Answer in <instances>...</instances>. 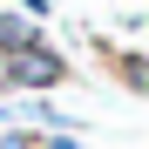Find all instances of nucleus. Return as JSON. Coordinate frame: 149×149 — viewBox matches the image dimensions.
<instances>
[{
  "label": "nucleus",
  "instance_id": "39448f33",
  "mask_svg": "<svg viewBox=\"0 0 149 149\" xmlns=\"http://www.w3.org/2000/svg\"><path fill=\"white\" fill-rule=\"evenodd\" d=\"M41 149H81V142H74V129H47V136H41Z\"/></svg>",
  "mask_w": 149,
  "mask_h": 149
},
{
  "label": "nucleus",
  "instance_id": "f257e3e1",
  "mask_svg": "<svg viewBox=\"0 0 149 149\" xmlns=\"http://www.w3.org/2000/svg\"><path fill=\"white\" fill-rule=\"evenodd\" d=\"M61 81H68V61H61V47H47L41 34L7 54V88L14 95H34V102H41V95H54Z\"/></svg>",
  "mask_w": 149,
  "mask_h": 149
},
{
  "label": "nucleus",
  "instance_id": "7ed1b4c3",
  "mask_svg": "<svg viewBox=\"0 0 149 149\" xmlns=\"http://www.w3.org/2000/svg\"><path fill=\"white\" fill-rule=\"evenodd\" d=\"M34 41V20H20L14 7H0V54H14V47Z\"/></svg>",
  "mask_w": 149,
  "mask_h": 149
},
{
  "label": "nucleus",
  "instance_id": "20e7f679",
  "mask_svg": "<svg viewBox=\"0 0 149 149\" xmlns=\"http://www.w3.org/2000/svg\"><path fill=\"white\" fill-rule=\"evenodd\" d=\"M47 7H54V0H14V14H20V20H47Z\"/></svg>",
  "mask_w": 149,
  "mask_h": 149
},
{
  "label": "nucleus",
  "instance_id": "f03ea898",
  "mask_svg": "<svg viewBox=\"0 0 149 149\" xmlns=\"http://www.w3.org/2000/svg\"><path fill=\"white\" fill-rule=\"evenodd\" d=\"M115 74H122V88H129V95L149 88V61L136 54V47H115Z\"/></svg>",
  "mask_w": 149,
  "mask_h": 149
}]
</instances>
